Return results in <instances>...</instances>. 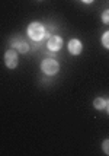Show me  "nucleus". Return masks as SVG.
<instances>
[{"label": "nucleus", "mask_w": 109, "mask_h": 156, "mask_svg": "<svg viewBox=\"0 0 109 156\" xmlns=\"http://www.w3.org/2000/svg\"><path fill=\"white\" fill-rule=\"evenodd\" d=\"M5 64L9 69H15L18 66V53L15 50H7L5 53Z\"/></svg>", "instance_id": "7ed1b4c3"}, {"label": "nucleus", "mask_w": 109, "mask_h": 156, "mask_svg": "<svg viewBox=\"0 0 109 156\" xmlns=\"http://www.w3.org/2000/svg\"><path fill=\"white\" fill-rule=\"evenodd\" d=\"M47 47L49 48V51H58L63 47V40L58 35H53L47 42Z\"/></svg>", "instance_id": "20e7f679"}, {"label": "nucleus", "mask_w": 109, "mask_h": 156, "mask_svg": "<svg viewBox=\"0 0 109 156\" xmlns=\"http://www.w3.org/2000/svg\"><path fill=\"white\" fill-rule=\"evenodd\" d=\"M102 20H103V23L109 25V9L108 10H105V12L102 13Z\"/></svg>", "instance_id": "1a4fd4ad"}, {"label": "nucleus", "mask_w": 109, "mask_h": 156, "mask_svg": "<svg viewBox=\"0 0 109 156\" xmlns=\"http://www.w3.org/2000/svg\"><path fill=\"white\" fill-rule=\"evenodd\" d=\"M12 47H15L18 51H21V53H28V51H29V45H28L25 41L19 40V38L12 40Z\"/></svg>", "instance_id": "423d86ee"}, {"label": "nucleus", "mask_w": 109, "mask_h": 156, "mask_svg": "<svg viewBox=\"0 0 109 156\" xmlns=\"http://www.w3.org/2000/svg\"><path fill=\"white\" fill-rule=\"evenodd\" d=\"M82 48H83V45L79 40H76V38L70 40V42H68V51H70L73 55L80 54V53H82Z\"/></svg>", "instance_id": "39448f33"}, {"label": "nucleus", "mask_w": 109, "mask_h": 156, "mask_svg": "<svg viewBox=\"0 0 109 156\" xmlns=\"http://www.w3.org/2000/svg\"><path fill=\"white\" fill-rule=\"evenodd\" d=\"M82 2H83V3H87V5H89V3H92L93 0H82Z\"/></svg>", "instance_id": "9b49d317"}, {"label": "nucleus", "mask_w": 109, "mask_h": 156, "mask_svg": "<svg viewBox=\"0 0 109 156\" xmlns=\"http://www.w3.org/2000/svg\"><path fill=\"white\" fill-rule=\"evenodd\" d=\"M28 35L34 41H41L45 37V28L39 22H32L28 27Z\"/></svg>", "instance_id": "f257e3e1"}, {"label": "nucleus", "mask_w": 109, "mask_h": 156, "mask_svg": "<svg viewBox=\"0 0 109 156\" xmlns=\"http://www.w3.org/2000/svg\"><path fill=\"white\" fill-rule=\"evenodd\" d=\"M102 149L106 155H109V139H106V140L102 143Z\"/></svg>", "instance_id": "9d476101"}, {"label": "nucleus", "mask_w": 109, "mask_h": 156, "mask_svg": "<svg viewBox=\"0 0 109 156\" xmlns=\"http://www.w3.org/2000/svg\"><path fill=\"white\" fill-rule=\"evenodd\" d=\"M108 114H109V102H108Z\"/></svg>", "instance_id": "f8f14e48"}, {"label": "nucleus", "mask_w": 109, "mask_h": 156, "mask_svg": "<svg viewBox=\"0 0 109 156\" xmlns=\"http://www.w3.org/2000/svg\"><path fill=\"white\" fill-rule=\"evenodd\" d=\"M102 44H103V47L109 50V31H106V32L103 34V37H102Z\"/></svg>", "instance_id": "6e6552de"}, {"label": "nucleus", "mask_w": 109, "mask_h": 156, "mask_svg": "<svg viewBox=\"0 0 109 156\" xmlns=\"http://www.w3.org/2000/svg\"><path fill=\"white\" fill-rule=\"evenodd\" d=\"M106 104H108L106 99H103V98H96L95 101H93V107H95L96 109H99V111H102V109L106 107Z\"/></svg>", "instance_id": "0eeeda50"}, {"label": "nucleus", "mask_w": 109, "mask_h": 156, "mask_svg": "<svg viewBox=\"0 0 109 156\" xmlns=\"http://www.w3.org/2000/svg\"><path fill=\"white\" fill-rule=\"evenodd\" d=\"M41 69L42 72L48 76H54L58 73V70H60V64L57 63L55 60H51V58H47V60H44L41 63Z\"/></svg>", "instance_id": "f03ea898"}]
</instances>
